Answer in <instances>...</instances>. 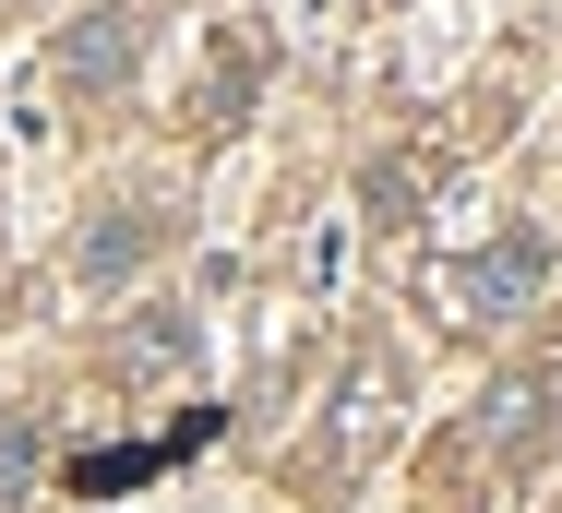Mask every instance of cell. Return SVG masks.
<instances>
[{
    "label": "cell",
    "instance_id": "6da1fadb",
    "mask_svg": "<svg viewBox=\"0 0 562 513\" xmlns=\"http://www.w3.org/2000/svg\"><path fill=\"white\" fill-rule=\"evenodd\" d=\"M539 287H551V251H539V239H503V251H479V263L443 275V299L467 310V322H515Z\"/></svg>",
    "mask_w": 562,
    "mask_h": 513
},
{
    "label": "cell",
    "instance_id": "7a4b0ae2",
    "mask_svg": "<svg viewBox=\"0 0 562 513\" xmlns=\"http://www.w3.org/2000/svg\"><path fill=\"white\" fill-rule=\"evenodd\" d=\"M132 72V12H85L60 36V84H120Z\"/></svg>",
    "mask_w": 562,
    "mask_h": 513
},
{
    "label": "cell",
    "instance_id": "3957f363",
    "mask_svg": "<svg viewBox=\"0 0 562 513\" xmlns=\"http://www.w3.org/2000/svg\"><path fill=\"white\" fill-rule=\"evenodd\" d=\"M144 251H156V204H120L109 227H85V251H72V263L109 287V275H132V263H144Z\"/></svg>",
    "mask_w": 562,
    "mask_h": 513
},
{
    "label": "cell",
    "instance_id": "277c9868",
    "mask_svg": "<svg viewBox=\"0 0 562 513\" xmlns=\"http://www.w3.org/2000/svg\"><path fill=\"white\" fill-rule=\"evenodd\" d=\"M168 358H192V310H168V322H132L109 346V371H168Z\"/></svg>",
    "mask_w": 562,
    "mask_h": 513
}]
</instances>
